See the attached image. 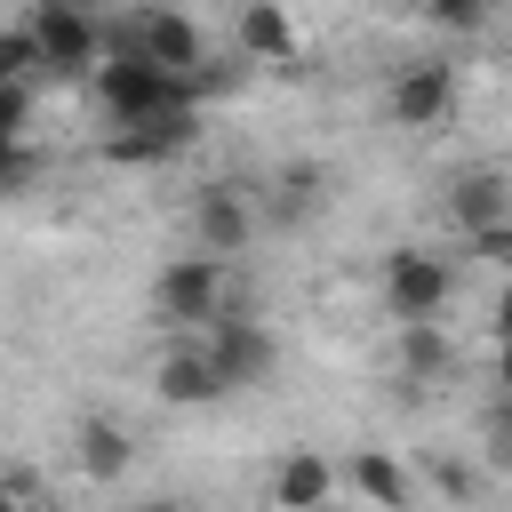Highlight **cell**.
Masks as SVG:
<instances>
[{
	"label": "cell",
	"instance_id": "2",
	"mask_svg": "<svg viewBox=\"0 0 512 512\" xmlns=\"http://www.w3.org/2000/svg\"><path fill=\"white\" fill-rule=\"evenodd\" d=\"M152 312L160 320H176V328H208L216 312H232V272H224V256H208V248H192V256H176L160 280H152Z\"/></svg>",
	"mask_w": 512,
	"mask_h": 512
},
{
	"label": "cell",
	"instance_id": "3",
	"mask_svg": "<svg viewBox=\"0 0 512 512\" xmlns=\"http://www.w3.org/2000/svg\"><path fill=\"white\" fill-rule=\"evenodd\" d=\"M448 296H456L448 256H432V248H392L384 256V312L392 320H432V312H448Z\"/></svg>",
	"mask_w": 512,
	"mask_h": 512
},
{
	"label": "cell",
	"instance_id": "11",
	"mask_svg": "<svg viewBox=\"0 0 512 512\" xmlns=\"http://www.w3.org/2000/svg\"><path fill=\"white\" fill-rule=\"evenodd\" d=\"M72 448H80V472H88V480H128V464H136V440H128V424H112V416H80Z\"/></svg>",
	"mask_w": 512,
	"mask_h": 512
},
{
	"label": "cell",
	"instance_id": "23",
	"mask_svg": "<svg viewBox=\"0 0 512 512\" xmlns=\"http://www.w3.org/2000/svg\"><path fill=\"white\" fill-rule=\"evenodd\" d=\"M496 336H512V280H504V296H496Z\"/></svg>",
	"mask_w": 512,
	"mask_h": 512
},
{
	"label": "cell",
	"instance_id": "6",
	"mask_svg": "<svg viewBox=\"0 0 512 512\" xmlns=\"http://www.w3.org/2000/svg\"><path fill=\"white\" fill-rule=\"evenodd\" d=\"M200 344H208V360H216V376H224L232 392H240V384H264V376H272V360H280V352H272V336H264L256 320H240V312H216Z\"/></svg>",
	"mask_w": 512,
	"mask_h": 512
},
{
	"label": "cell",
	"instance_id": "22",
	"mask_svg": "<svg viewBox=\"0 0 512 512\" xmlns=\"http://www.w3.org/2000/svg\"><path fill=\"white\" fill-rule=\"evenodd\" d=\"M496 384L512 392V336H496Z\"/></svg>",
	"mask_w": 512,
	"mask_h": 512
},
{
	"label": "cell",
	"instance_id": "20",
	"mask_svg": "<svg viewBox=\"0 0 512 512\" xmlns=\"http://www.w3.org/2000/svg\"><path fill=\"white\" fill-rule=\"evenodd\" d=\"M424 8H432V16H440V24H456V32H464V24H480V16H488V0H424Z\"/></svg>",
	"mask_w": 512,
	"mask_h": 512
},
{
	"label": "cell",
	"instance_id": "21",
	"mask_svg": "<svg viewBox=\"0 0 512 512\" xmlns=\"http://www.w3.org/2000/svg\"><path fill=\"white\" fill-rule=\"evenodd\" d=\"M0 504H40V480H24V472H8V480H0Z\"/></svg>",
	"mask_w": 512,
	"mask_h": 512
},
{
	"label": "cell",
	"instance_id": "9",
	"mask_svg": "<svg viewBox=\"0 0 512 512\" xmlns=\"http://www.w3.org/2000/svg\"><path fill=\"white\" fill-rule=\"evenodd\" d=\"M152 392H160L168 408H208V400H224L232 384L216 376L208 344H176V352H160V368H152Z\"/></svg>",
	"mask_w": 512,
	"mask_h": 512
},
{
	"label": "cell",
	"instance_id": "16",
	"mask_svg": "<svg viewBox=\"0 0 512 512\" xmlns=\"http://www.w3.org/2000/svg\"><path fill=\"white\" fill-rule=\"evenodd\" d=\"M480 448H488V464H496V472H512V392L488 408V424H480Z\"/></svg>",
	"mask_w": 512,
	"mask_h": 512
},
{
	"label": "cell",
	"instance_id": "10",
	"mask_svg": "<svg viewBox=\"0 0 512 512\" xmlns=\"http://www.w3.org/2000/svg\"><path fill=\"white\" fill-rule=\"evenodd\" d=\"M512 216V176L504 168H464L456 184H448V224L456 232H488V224H504Z\"/></svg>",
	"mask_w": 512,
	"mask_h": 512
},
{
	"label": "cell",
	"instance_id": "5",
	"mask_svg": "<svg viewBox=\"0 0 512 512\" xmlns=\"http://www.w3.org/2000/svg\"><path fill=\"white\" fill-rule=\"evenodd\" d=\"M120 40H128V48H144L160 72H200V64H208L200 24H192V16H176V8H136Z\"/></svg>",
	"mask_w": 512,
	"mask_h": 512
},
{
	"label": "cell",
	"instance_id": "1",
	"mask_svg": "<svg viewBox=\"0 0 512 512\" xmlns=\"http://www.w3.org/2000/svg\"><path fill=\"white\" fill-rule=\"evenodd\" d=\"M96 96H104V112L112 120H152V112H176V104H192L200 88H192V72H160L144 48H112V64H96Z\"/></svg>",
	"mask_w": 512,
	"mask_h": 512
},
{
	"label": "cell",
	"instance_id": "17",
	"mask_svg": "<svg viewBox=\"0 0 512 512\" xmlns=\"http://www.w3.org/2000/svg\"><path fill=\"white\" fill-rule=\"evenodd\" d=\"M40 64V40H32V24H16V32H0V80H24Z\"/></svg>",
	"mask_w": 512,
	"mask_h": 512
},
{
	"label": "cell",
	"instance_id": "13",
	"mask_svg": "<svg viewBox=\"0 0 512 512\" xmlns=\"http://www.w3.org/2000/svg\"><path fill=\"white\" fill-rule=\"evenodd\" d=\"M328 488H336V472L320 464V448H296L272 472V504H328Z\"/></svg>",
	"mask_w": 512,
	"mask_h": 512
},
{
	"label": "cell",
	"instance_id": "19",
	"mask_svg": "<svg viewBox=\"0 0 512 512\" xmlns=\"http://www.w3.org/2000/svg\"><path fill=\"white\" fill-rule=\"evenodd\" d=\"M472 248H480L488 264H504V272H512V216H504V224H488V232H472Z\"/></svg>",
	"mask_w": 512,
	"mask_h": 512
},
{
	"label": "cell",
	"instance_id": "7",
	"mask_svg": "<svg viewBox=\"0 0 512 512\" xmlns=\"http://www.w3.org/2000/svg\"><path fill=\"white\" fill-rule=\"evenodd\" d=\"M248 240H256V208H248L240 184H208V192H192V248H208V256H240Z\"/></svg>",
	"mask_w": 512,
	"mask_h": 512
},
{
	"label": "cell",
	"instance_id": "8",
	"mask_svg": "<svg viewBox=\"0 0 512 512\" xmlns=\"http://www.w3.org/2000/svg\"><path fill=\"white\" fill-rule=\"evenodd\" d=\"M384 112H392L400 128H432V120H448V112H456V72H448V64H408V72L384 88Z\"/></svg>",
	"mask_w": 512,
	"mask_h": 512
},
{
	"label": "cell",
	"instance_id": "18",
	"mask_svg": "<svg viewBox=\"0 0 512 512\" xmlns=\"http://www.w3.org/2000/svg\"><path fill=\"white\" fill-rule=\"evenodd\" d=\"M24 120H32L24 80H0V144H16V136H24Z\"/></svg>",
	"mask_w": 512,
	"mask_h": 512
},
{
	"label": "cell",
	"instance_id": "4",
	"mask_svg": "<svg viewBox=\"0 0 512 512\" xmlns=\"http://www.w3.org/2000/svg\"><path fill=\"white\" fill-rule=\"evenodd\" d=\"M32 40H40V64L96 72V16H88V0H32Z\"/></svg>",
	"mask_w": 512,
	"mask_h": 512
},
{
	"label": "cell",
	"instance_id": "14",
	"mask_svg": "<svg viewBox=\"0 0 512 512\" xmlns=\"http://www.w3.org/2000/svg\"><path fill=\"white\" fill-rule=\"evenodd\" d=\"M400 368L424 384V376H448L456 368V344L432 328V320H400Z\"/></svg>",
	"mask_w": 512,
	"mask_h": 512
},
{
	"label": "cell",
	"instance_id": "15",
	"mask_svg": "<svg viewBox=\"0 0 512 512\" xmlns=\"http://www.w3.org/2000/svg\"><path fill=\"white\" fill-rule=\"evenodd\" d=\"M352 488H360V496H376V504H408V496H416V488H408V472H400L392 456H376V448H368V456H352Z\"/></svg>",
	"mask_w": 512,
	"mask_h": 512
},
{
	"label": "cell",
	"instance_id": "12",
	"mask_svg": "<svg viewBox=\"0 0 512 512\" xmlns=\"http://www.w3.org/2000/svg\"><path fill=\"white\" fill-rule=\"evenodd\" d=\"M240 48H248L256 64H296V24H288V8H280V0H248V8H240Z\"/></svg>",
	"mask_w": 512,
	"mask_h": 512
}]
</instances>
